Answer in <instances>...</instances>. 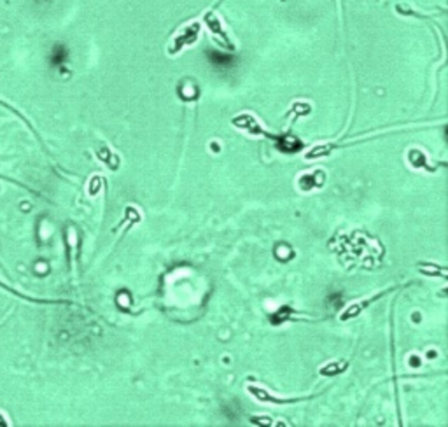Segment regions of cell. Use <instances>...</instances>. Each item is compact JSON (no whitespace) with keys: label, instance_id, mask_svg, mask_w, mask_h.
<instances>
[{"label":"cell","instance_id":"obj_3","mask_svg":"<svg viewBox=\"0 0 448 427\" xmlns=\"http://www.w3.org/2000/svg\"><path fill=\"white\" fill-rule=\"evenodd\" d=\"M0 425H2V427L9 425V422H7V418H6V415H4V413H0Z\"/></svg>","mask_w":448,"mask_h":427},{"label":"cell","instance_id":"obj_1","mask_svg":"<svg viewBox=\"0 0 448 427\" xmlns=\"http://www.w3.org/2000/svg\"><path fill=\"white\" fill-rule=\"evenodd\" d=\"M198 34H200V25L195 23V21L187 23L186 27L180 28L179 34L172 39V44H170V48H168V53H170V55H175V53H179L182 48L195 44L196 39H198Z\"/></svg>","mask_w":448,"mask_h":427},{"label":"cell","instance_id":"obj_2","mask_svg":"<svg viewBox=\"0 0 448 427\" xmlns=\"http://www.w3.org/2000/svg\"><path fill=\"white\" fill-rule=\"evenodd\" d=\"M205 21L208 23V28H210V32H212V35H214V39H216L217 42L221 44V46H226V48H233V46H231V42H229V40H228V37H226L224 30H223V27H221V21H219V19H217V16H216V14H212V12H208V14L205 16Z\"/></svg>","mask_w":448,"mask_h":427}]
</instances>
